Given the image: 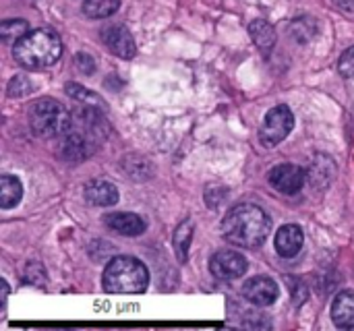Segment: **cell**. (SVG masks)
Segmentation results:
<instances>
[{
    "instance_id": "3957f363",
    "label": "cell",
    "mask_w": 354,
    "mask_h": 331,
    "mask_svg": "<svg viewBox=\"0 0 354 331\" xmlns=\"http://www.w3.org/2000/svg\"><path fill=\"white\" fill-rule=\"evenodd\" d=\"M102 282L110 294H141L149 286V272L135 257H114L106 265Z\"/></svg>"
},
{
    "instance_id": "277c9868",
    "label": "cell",
    "mask_w": 354,
    "mask_h": 331,
    "mask_svg": "<svg viewBox=\"0 0 354 331\" xmlns=\"http://www.w3.org/2000/svg\"><path fill=\"white\" fill-rule=\"evenodd\" d=\"M29 124L35 135L52 139L62 137L73 129V116L62 104L54 100H39L29 112Z\"/></svg>"
},
{
    "instance_id": "cb8c5ba5",
    "label": "cell",
    "mask_w": 354,
    "mask_h": 331,
    "mask_svg": "<svg viewBox=\"0 0 354 331\" xmlns=\"http://www.w3.org/2000/svg\"><path fill=\"white\" fill-rule=\"evenodd\" d=\"M338 68H340V75H342V77H354V46H351V48L340 56Z\"/></svg>"
},
{
    "instance_id": "2e32d148",
    "label": "cell",
    "mask_w": 354,
    "mask_h": 331,
    "mask_svg": "<svg viewBox=\"0 0 354 331\" xmlns=\"http://www.w3.org/2000/svg\"><path fill=\"white\" fill-rule=\"evenodd\" d=\"M249 33H251L255 46H257L261 52H270V50L274 48V44H276V31H274V27H272L268 21H263V19L251 21Z\"/></svg>"
},
{
    "instance_id": "5b68a950",
    "label": "cell",
    "mask_w": 354,
    "mask_h": 331,
    "mask_svg": "<svg viewBox=\"0 0 354 331\" xmlns=\"http://www.w3.org/2000/svg\"><path fill=\"white\" fill-rule=\"evenodd\" d=\"M295 126V116L288 106H276L266 114V120L261 124V143L266 147H276L282 143L288 133Z\"/></svg>"
},
{
    "instance_id": "4fadbf2b",
    "label": "cell",
    "mask_w": 354,
    "mask_h": 331,
    "mask_svg": "<svg viewBox=\"0 0 354 331\" xmlns=\"http://www.w3.org/2000/svg\"><path fill=\"white\" fill-rule=\"evenodd\" d=\"M85 199L97 207H110L118 201V191L108 180H89L85 185Z\"/></svg>"
},
{
    "instance_id": "9a60e30c",
    "label": "cell",
    "mask_w": 354,
    "mask_h": 331,
    "mask_svg": "<svg viewBox=\"0 0 354 331\" xmlns=\"http://www.w3.org/2000/svg\"><path fill=\"white\" fill-rule=\"evenodd\" d=\"M21 197H23L21 180L17 176L4 174L0 178V207L2 209H12V207L19 205Z\"/></svg>"
},
{
    "instance_id": "e0dca14e",
    "label": "cell",
    "mask_w": 354,
    "mask_h": 331,
    "mask_svg": "<svg viewBox=\"0 0 354 331\" xmlns=\"http://www.w3.org/2000/svg\"><path fill=\"white\" fill-rule=\"evenodd\" d=\"M193 230H195L193 222L185 220L176 228V232H174V251H176V257H178L180 263H185L187 257H189V247H191V240H193Z\"/></svg>"
},
{
    "instance_id": "7402d4cb",
    "label": "cell",
    "mask_w": 354,
    "mask_h": 331,
    "mask_svg": "<svg viewBox=\"0 0 354 331\" xmlns=\"http://www.w3.org/2000/svg\"><path fill=\"white\" fill-rule=\"evenodd\" d=\"M29 31V25H27V21H23V19H12V21H2V25H0V33H2V37L4 39H10V37H21V35H25Z\"/></svg>"
},
{
    "instance_id": "8992f818",
    "label": "cell",
    "mask_w": 354,
    "mask_h": 331,
    "mask_svg": "<svg viewBox=\"0 0 354 331\" xmlns=\"http://www.w3.org/2000/svg\"><path fill=\"white\" fill-rule=\"evenodd\" d=\"M247 259L236 251H220L209 259V272L222 282L236 280L247 274Z\"/></svg>"
},
{
    "instance_id": "8fae6325",
    "label": "cell",
    "mask_w": 354,
    "mask_h": 331,
    "mask_svg": "<svg viewBox=\"0 0 354 331\" xmlns=\"http://www.w3.org/2000/svg\"><path fill=\"white\" fill-rule=\"evenodd\" d=\"M303 245H305V234L295 224L282 226L276 234V251H278V255H282L286 259L297 257L301 253Z\"/></svg>"
},
{
    "instance_id": "d6986e66",
    "label": "cell",
    "mask_w": 354,
    "mask_h": 331,
    "mask_svg": "<svg viewBox=\"0 0 354 331\" xmlns=\"http://www.w3.org/2000/svg\"><path fill=\"white\" fill-rule=\"evenodd\" d=\"M120 6V0H83V12L89 19H106L114 15Z\"/></svg>"
},
{
    "instance_id": "52a82bcc",
    "label": "cell",
    "mask_w": 354,
    "mask_h": 331,
    "mask_svg": "<svg viewBox=\"0 0 354 331\" xmlns=\"http://www.w3.org/2000/svg\"><path fill=\"white\" fill-rule=\"evenodd\" d=\"M268 180L278 193L297 195L305 185V172H303V168H299L295 164H280L270 170Z\"/></svg>"
},
{
    "instance_id": "6da1fadb",
    "label": "cell",
    "mask_w": 354,
    "mask_h": 331,
    "mask_svg": "<svg viewBox=\"0 0 354 331\" xmlns=\"http://www.w3.org/2000/svg\"><path fill=\"white\" fill-rule=\"evenodd\" d=\"M272 230L270 216L251 203H241L232 207L224 220H222V236L243 249H257L266 243L268 234Z\"/></svg>"
},
{
    "instance_id": "7c38bea8",
    "label": "cell",
    "mask_w": 354,
    "mask_h": 331,
    "mask_svg": "<svg viewBox=\"0 0 354 331\" xmlns=\"http://www.w3.org/2000/svg\"><path fill=\"white\" fill-rule=\"evenodd\" d=\"M106 226L122 236H139L145 232L147 224L143 222V218H139L137 214H127V211H118V214H108L104 218Z\"/></svg>"
},
{
    "instance_id": "603a6c76",
    "label": "cell",
    "mask_w": 354,
    "mask_h": 331,
    "mask_svg": "<svg viewBox=\"0 0 354 331\" xmlns=\"http://www.w3.org/2000/svg\"><path fill=\"white\" fill-rule=\"evenodd\" d=\"M31 91H33V83L25 75H17L8 83V95L10 97H23V95H29Z\"/></svg>"
},
{
    "instance_id": "9c48e42d",
    "label": "cell",
    "mask_w": 354,
    "mask_h": 331,
    "mask_svg": "<svg viewBox=\"0 0 354 331\" xmlns=\"http://www.w3.org/2000/svg\"><path fill=\"white\" fill-rule=\"evenodd\" d=\"M102 39L108 46V50L120 58H133L137 52L135 39L131 35V31L124 25H110L102 31Z\"/></svg>"
},
{
    "instance_id": "484cf974",
    "label": "cell",
    "mask_w": 354,
    "mask_h": 331,
    "mask_svg": "<svg viewBox=\"0 0 354 331\" xmlns=\"http://www.w3.org/2000/svg\"><path fill=\"white\" fill-rule=\"evenodd\" d=\"M336 4H338L340 8L348 10V12H354V0H336Z\"/></svg>"
},
{
    "instance_id": "ba28073f",
    "label": "cell",
    "mask_w": 354,
    "mask_h": 331,
    "mask_svg": "<svg viewBox=\"0 0 354 331\" xmlns=\"http://www.w3.org/2000/svg\"><path fill=\"white\" fill-rule=\"evenodd\" d=\"M280 294V288L278 284L272 280V278H266V276H257V278H251L245 286H243V296L255 305V307H270L276 303Z\"/></svg>"
},
{
    "instance_id": "ffe728a7",
    "label": "cell",
    "mask_w": 354,
    "mask_h": 331,
    "mask_svg": "<svg viewBox=\"0 0 354 331\" xmlns=\"http://www.w3.org/2000/svg\"><path fill=\"white\" fill-rule=\"evenodd\" d=\"M290 33L297 41H309L315 33H317V25L309 19V17H301L292 23Z\"/></svg>"
},
{
    "instance_id": "44dd1931",
    "label": "cell",
    "mask_w": 354,
    "mask_h": 331,
    "mask_svg": "<svg viewBox=\"0 0 354 331\" xmlns=\"http://www.w3.org/2000/svg\"><path fill=\"white\" fill-rule=\"evenodd\" d=\"M64 89H66V93H68L73 100H77V102H83V104H89V106H100V97H97L93 91L81 87L79 83H68Z\"/></svg>"
},
{
    "instance_id": "30bf717a",
    "label": "cell",
    "mask_w": 354,
    "mask_h": 331,
    "mask_svg": "<svg viewBox=\"0 0 354 331\" xmlns=\"http://www.w3.org/2000/svg\"><path fill=\"white\" fill-rule=\"evenodd\" d=\"M91 147L93 145H91V137L89 135H85L83 131L71 129L66 135H62V141H60V158L66 160V162H83L93 151Z\"/></svg>"
},
{
    "instance_id": "d4e9b609",
    "label": "cell",
    "mask_w": 354,
    "mask_h": 331,
    "mask_svg": "<svg viewBox=\"0 0 354 331\" xmlns=\"http://www.w3.org/2000/svg\"><path fill=\"white\" fill-rule=\"evenodd\" d=\"M77 64H79V68L83 70V73H87V75H91L95 68V62H93V58L89 56V54H77Z\"/></svg>"
},
{
    "instance_id": "7a4b0ae2",
    "label": "cell",
    "mask_w": 354,
    "mask_h": 331,
    "mask_svg": "<svg viewBox=\"0 0 354 331\" xmlns=\"http://www.w3.org/2000/svg\"><path fill=\"white\" fill-rule=\"evenodd\" d=\"M62 54V41L52 29H33L15 41V60L31 70H41L52 66Z\"/></svg>"
},
{
    "instance_id": "ac0fdd59",
    "label": "cell",
    "mask_w": 354,
    "mask_h": 331,
    "mask_svg": "<svg viewBox=\"0 0 354 331\" xmlns=\"http://www.w3.org/2000/svg\"><path fill=\"white\" fill-rule=\"evenodd\" d=\"M332 172H334V162L330 158H326V155H319L311 166V185H313V189L315 187L326 189L330 185V180H332Z\"/></svg>"
},
{
    "instance_id": "5bb4252c",
    "label": "cell",
    "mask_w": 354,
    "mask_h": 331,
    "mask_svg": "<svg viewBox=\"0 0 354 331\" xmlns=\"http://www.w3.org/2000/svg\"><path fill=\"white\" fill-rule=\"evenodd\" d=\"M332 321L340 330L354 328V292H340L332 303Z\"/></svg>"
}]
</instances>
